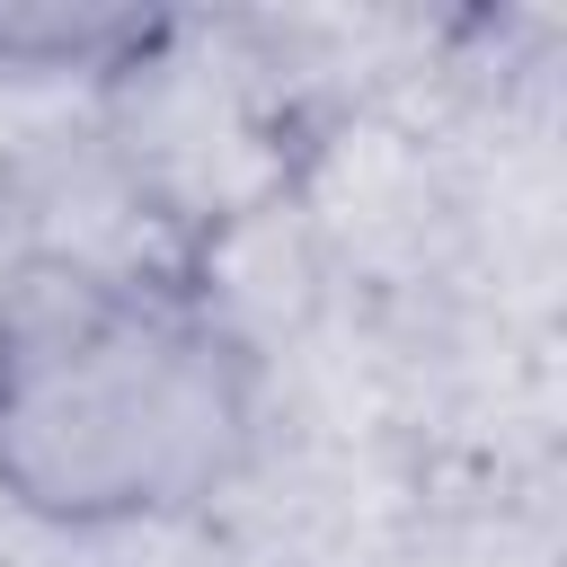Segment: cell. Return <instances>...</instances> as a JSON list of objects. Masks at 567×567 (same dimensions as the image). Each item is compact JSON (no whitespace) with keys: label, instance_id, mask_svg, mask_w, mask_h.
<instances>
[{"label":"cell","instance_id":"obj_2","mask_svg":"<svg viewBox=\"0 0 567 567\" xmlns=\"http://www.w3.org/2000/svg\"><path fill=\"white\" fill-rule=\"evenodd\" d=\"M151 44H159V18H133V9L0 0V71H106Z\"/></svg>","mask_w":567,"mask_h":567},{"label":"cell","instance_id":"obj_1","mask_svg":"<svg viewBox=\"0 0 567 567\" xmlns=\"http://www.w3.org/2000/svg\"><path fill=\"white\" fill-rule=\"evenodd\" d=\"M257 354L186 284L18 266L0 284V496L62 532L159 523L257 452Z\"/></svg>","mask_w":567,"mask_h":567}]
</instances>
